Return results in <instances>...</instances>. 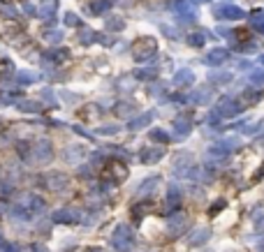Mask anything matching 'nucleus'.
<instances>
[{
  "label": "nucleus",
  "instance_id": "1",
  "mask_svg": "<svg viewBox=\"0 0 264 252\" xmlns=\"http://www.w3.org/2000/svg\"><path fill=\"white\" fill-rule=\"evenodd\" d=\"M132 245H134V238H132V231L128 227H118L114 234V248L121 252H128L132 250Z\"/></svg>",
  "mask_w": 264,
  "mask_h": 252
},
{
  "label": "nucleus",
  "instance_id": "2",
  "mask_svg": "<svg viewBox=\"0 0 264 252\" xmlns=\"http://www.w3.org/2000/svg\"><path fill=\"white\" fill-rule=\"evenodd\" d=\"M209 238V229H199L197 234H192V238H190V245H202L204 241Z\"/></svg>",
  "mask_w": 264,
  "mask_h": 252
},
{
  "label": "nucleus",
  "instance_id": "3",
  "mask_svg": "<svg viewBox=\"0 0 264 252\" xmlns=\"http://www.w3.org/2000/svg\"><path fill=\"white\" fill-rule=\"evenodd\" d=\"M35 155H37L40 160H44V157H49V155H51L49 144H40V146H35Z\"/></svg>",
  "mask_w": 264,
  "mask_h": 252
},
{
  "label": "nucleus",
  "instance_id": "4",
  "mask_svg": "<svg viewBox=\"0 0 264 252\" xmlns=\"http://www.w3.org/2000/svg\"><path fill=\"white\" fill-rule=\"evenodd\" d=\"M0 248H5V241H2V238H0Z\"/></svg>",
  "mask_w": 264,
  "mask_h": 252
}]
</instances>
